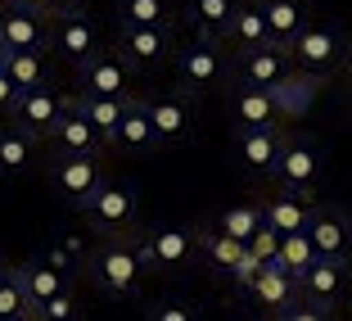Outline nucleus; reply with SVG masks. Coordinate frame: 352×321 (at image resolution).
Masks as SVG:
<instances>
[{
	"mask_svg": "<svg viewBox=\"0 0 352 321\" xmlns=\"http://www.w3.org/2000/svg\"><path fill=\"white\" fill-rule=\"evenodd\" d=\"M289 50L276 41L258 45V50H239L235 54V77L239 86H258V91H271V86L280 82V77H289Z\"/></svg>",
	"mask_w": 352,
	"mask_h": 321,
	"instance_id": "obj_14",
	"label": "nucleus"
},
{
	"mask_svg": "<svg viewBox=\"0 0 352 321\" xmlns=\"http://www.w3.org/2000/svg\"><path fill=\"white\" fill-rule=\"evenodd\" d=\"M109 145L126 149V154H149V149L158 145V136H154V127H149L140 100H126V114H122V123H118V132H113Z\"/></svg>",
	"mask_w": 352,
	"mask_h": 321,
	"instance_id": "obj_25",
	"label": "nucleus"
},
{
	"mask_svg": "<svg viewBox=\"0 0 352 321\" xmlns=\"http://www.w3.org/2000/svg\"><path fill=\"white\" fill-rule=\"evenodd\" d=\"M348 290V258H316L307 271L298 276V299L334 308Z\"/></svg>",
	"mask_w": 352,
	"mask_h": 321,
	"instance_id": "obj_15",
	"label": "nucleus"
},
{
	"mask_svg": "<svg viewBox=\"0 0 352 321\" xmlns=\"http://www.w3.org/2000/svg\"><path fill=\"white\" fill-rule=\"evenodd\" d=\"M258 227H262V204H230L217 218V231L230 236V240H239V245H244Z\"/></svg>",
	"mask_w": 352,
	"mask_h": 321,
	"instance_id": "obj_34",
	"label": "nucleus"
},
{
	"mask_svg": "<svg viewBox=\"0 0 352 321\" xmlns=\"http://www.w3.org/2000/svg\"><path fill=\"white\" fill-rule=\"evenodd\" d=\"M145 253H140V240L131 236H109L91 258H86V276H91L95 290L113 294V299H131L145 285Z\"/></svg>",
	"mask_w": 352,
	"mask_h": 321,
	"instance_id": "obj_1",
	"label": "nucleus"
},
{
	"mask_svg": "<svg viewBox=\"0 0 352 321\" xmlns=\"http://www.w3.org/2000/svg\"><path fill=\"white\" fill-rule=\"evenodd\" d=\"M0 317H14V321H28L32 317V303H28V294H23V285H19L14 271L0 280Z\"/></svg>",
	"mask_w": 352,
	"mask_h": 321,
	"instance_id": "obj_35",
	"label": "nucleus"
},
{
	"mask_svg": "<svg viewBox=\"0 0 352 321\" xmlns=\"http://www.w3.org/2000/svg\"><path fill=\"white\" fill-rule=\"evenodd\" d=\"M221 41H230L235 50H258V45H267V19H262L258 5H235V14H230L226 32H221Z\"/></svg>",
	"mask_w": 352,
	"mask_h": 321,
	"instance_id": "obj_27",
	"label": "nucleus"
},
{
	"mask_svg": "<svg viewBox=\"0 0 352 321\" xmlns=\"http://www.w3.org/2000/svg\"><path fill=\"white\" fill-rule=\"evenodd\" d=\"M73 104H77V114L95 127V136L109 145L118 123H122V114H126V100H113V95H73Z\"/></svg>",
	"mask_w": 352,
	"mask_h": 321,
	"instance_id": "obj_26",
	"label": "nucleus"
},
{
	"mask_svg": "<svg viewBox=\"0 0 352 321\" xmlns=\"http://www.w3.org/2000/svg\"><path fill=\"white\" fill-rule=\"evenodd\" d=\"M221 77H226V54H221V41H212V37H199V41H190L186 50L176 54V82H181V91L204 95Z\"/></svg>",
	"mask_w": 352,
	"mask_h": 321,
	"instance_id": "obj_5",
	"label": "nucleus"
},
{
	"mask_svg": "<svg viewBox=\"0 0 352 321\" xmlns=\"http://www.w3.org/2000/svg\"><path fill=\"white\" fill-rule=\"evenodd\" d=\"M77 95H113V100H131V68L109 54H91V59L77 68Z\"/></svg>",
	"mask_w": 352,
	"mask_h": 321,
	"instance_id": "obj_12",
	"label": "nucleus"
},
{
	"mask_svg": "<svg viewBox=\"0 0 352 321\" xmlns=\"http://www.w3.org/2000/svg\"><path fill=\"white\" fill-rule=\"evenodd\" d=\"M19 10H32V14H50V0H10Z\"/></svg>",
	"mask_w": 352,
	"mask_h": 321,
	"instance_id": "obj_43",
	"label": "nucleus"
},
{
	"mask_svg": "<svg viewBox=\"0 0 352 321\" xmlns=\"http://www.w3.org/2000/svg\"><path fill=\"white\" fill-rule=\"evenodd\" d=\"M82 213L100 236H131L140 218V190L131 181H100V190L82 204Z\"/></svg>",
	"mask_w": 352,
	"mask_h": 321,
	"instance_id": "obj_2",
	"label": "nucleus"
},
{
	"mask_svg": "<svg viewBox=\"0 0 352 321\" xmlns=\"http://www.w3.org/2000/svg\"><path fill=\"white\" fill-rule=\"evenodd\" d=\"M244 249H249L253 258H258L262 267H267V262H276V249H280V236H276V231L267 227V222H262V227L253 231L249 240H244Z\"/></svg>",
	"mask_w": 352,
	"mask_h": 321,
	"instance_id": "obj_37",
	"label": "nucleus"
},
{
	"mask_svg": "<svg viewBox=\"0 0 352 321\" xmlns=\"http://www.w3.org/2000/svg\"><path fill=\"white\" fill-rule=\"evenodd\" d=\"M14 276H19V285H23V294H28L32 308L45 303V299H54V294H63V290H73V276H68L63 267H54L50 258H28L23 267H14Z\"/></svg>",
	"mask_w": 352,
	"mask_h": 321,
	"instance_id": "obj_19",
	"label": "nucleus"
},
{
	"mask_svg": "<svg viewBox=\"0 0 352 321\" xmlns=\"http://www.w3.org/2000/svg\"><path fill=\"white\" fill-rule=\"evenodd\" d=\"M140 253H145V267H154V271H181V267H190L195 253H199V231L158 227L140 240Z\"/></svg>",
	"mask_w": 352,
	"mask_h": 321,
	"instance_id": "obj_7",
	"label": "nucleus"
},
{
	"mask_svg": "<svg viewBox=\"0 0 352 321\" xmlns=\"http://www.w3.org/2000/svg\"><path fill=\"white\" fill-rule=\"evenodd\" d=\"M73 317H77V294L63 290V294H54V299L36 303L28 321H73Z\"/></svg>",
	"mask_w": 352,
	"mask_h": 321,
	"instance_id": "obj_36",
	"label": "nucleus"
},
{
	"mask_svg": "<svg viewBox=\"0 0 352 321\" xmlns=\"http://www.w3.org/2000/svg\"><path fill=\"white\" fill-rule=\"evenodd\" d=\"M302 236L311 240L316 258H348V253H352V218L343 213V208H330V204L311 208Z\"/></svg>",
	"mask_w": 352,
	"mask_h": 321,
	"instance_id": "obj_13",
	"label": "nucleus"
},
{
	"mask_svg": "<svg viewBox=\"0 0 352 321\" xmlns=\"http://www.w3.org/2000/svg\"><path fill=\"white\" fill-rule=\"evenodd\" d=\"M343 63H348V73H352V45H348V59H343Z\"/></svg>",
	"mask_w": 352,
	"mask_h": 321,
	"instance_id": "obj_45",
	"label": "nucleus"
},
{
	"mask_svg": "<svg viewBox=\"0 0 352 321\" xmlns=\"http://www.w3.org/2000/svg\"><path fill=\"white\" fill-rule=\"evenodd\" d=\"M36 163V141L19 127H0V176H23Z\"/></svg>",
	"mask_w": 352,
	"mask_h": 321,
	"instance_id": "obj_28",
	"label": "nucleus"
},
{
	"mask_svg": "<svg viewBox=\"0 0 352 321\" xmlns=\"http://www.w3.org/2000/svg\"><path fill=\"white\" fill-rule=\"evenodd\" d=\"M285 50H289V63H294V68L316 73V77L334 73V68L348 59V41H343V32L330 28V23H307V28H302L298 37L285 45Z\"/></svg>",
	"mask_w": 352,
	"mask_h": 321,
	"instance_id": "obj_3",
	"label": "nucleus"
},
{
	"mask_svg": "<svg viewBox=\"0 0 352 321\" xmlns=\"http://www.w3.org/2000/svg\"><path fill=\"white\" fill-rule=\"evenodd\" d=\"M235 5H239V0H186V19L199 28V37H212V41H221V32H226Z\"/></svg>",
	"mask_w": 352,
	"mask_h": 321,
	"instance_id": "obj_29",
	"label": "nucleus"
},
{
	"mask_svg": "<svg viewBox=\"0 0 352 321\" xmlns=\"http://www.w3.org/2000/svg\"><path fill=\"white\" fill-rule=\"evenodd\" d=\"M167 0H118V28H167Z\"/></svg>",
	"mask_w": 352,
	"mask_h": 321,
	"instance_id": "obj_32",
	"label": "nucleus"
},
{
	"mask_svg": "<svg viewBox=\"0 0 352 321\" xmlns=\"http://www.w3.org/2000/svg\"><path fill=\"white\" fill-rule=\"evenodd\" d=\"M258 271H262V262L253 258L249 249H244V258L235 262V271H230L226 280H230V285H239V290H249V285H253V276H258Z\"/></svg>",
	"mask_w": 352,
	"mask_h": 321,
	"instance_id": "obj_40",
	"label": "nucleus"
},
{
	"mask_svg": "<svg viewBox=\"0 0 352 321\" xmlns=\"http://www.w3.org/2000/svg\"><path fill=\"white\" fill-rule=\"evenodd\" d=\"M244 294H249L258 308H267V312H285L289 303H298V280H294L289 271H280L276 262H267Z\"/></svg>",
	"mask_w": 352,
	"mask_h": 321,
	"instance_id": "obj_21",
	"label": "nucleus"
},
{
	"mask_svg": "<svg viewBox=\"0 0 352 321\" xmlns=\"http://www.w3.org/2000/svg\"><path fill=\"white\" fill-rule=\"evenodd\" d=\"M5 73L19 91H41L50 86V68H45V54L41 50H28V54H5Z\"/></svg>",
	"mask_w": 352,
	"mask_h": 321,
	"instance_id": "obj_31",
	"label": "nucleus"
},
{
	"mask_svg": "<svg viewBox=\"0 0 352 321\" xmlns=\"http://www.w3.org/2000/svg\"><path fill=\"white\" fill-rule=\"evenodd\" d=\"M199 253H204V262L217 276H230L235 271V262L244 258V245L230 236H221V231H199Z\"/></svg>",
	"mask_w": 352,
	"mask_h": 321,
	"instance_id": "obj_30",
	"label": "nucleus"
},
{
	"mask_svg": "<svg viewBox=\"0 0 352 321\" xmlns=\"http://www.w3.org/2000/svg\"><path fill=\"white\" fill-rule=\"evenodd\" d=\"M50 145H54V154H91V158H100L104 141L95 136V127L86 123L82 114H77V104L68 100L63 118L54 123V132H50Z\"/></svg>",
	"mask_w": 352,
	"mask_h": 321,
	"instance_id": "obj_20",
	"label": "nucleus"
},
{
	"mask_svg": "<svg viewBox=\"0 0 352 321\" xmlns=\"http://www.w3.org/2000/svg\"><path fill=\"white\" fill-rule=\"evenodd\" d=\"M149 321H199V312L181 299H163V303L149 308Z\"/></svg>",
	"mask_w": 352,
	"mask_h": 321,
	"instance_id": "obj_39",
	"label": "nucleus"
},
{
	"mask_svg": "<svg viewBox=\"0 0 352 321\" xmlns=\"http://www.w3.org/2000/svg\"><path fill=\"white\" fill-rule=\"evenodd\" d=\"M311 262H316V249H311V240L302 236V231L298 236H280V249H276V267L280 271H289V276L298 280Z\"/></svg>",
	"mask_w": 352,
	"mask_h": 321,
	"instance_id": "obj_33",
	"label": "nucleus"
},
{
	"mask_svg": "<svg viewBox=\"0 0 352 321\" xmlns=\"http://www.w3.org/2000/svg\"><path fill=\"white\" fill-rule=\"evenodd\" d=\"M145 104V118L154 127L158 145H186L190 132H195V104L190 95H154V100H140Z\"/></svg>",
	"mask_w": 352,
	"mask_h": 321,
	"instance_id": "obj_11",
	"label": "nucleus"
},
{
	"mask_svg": "<svg viewBox=\"0 0 352 321\" xmlns=\"http://www.w3.org/2000/svg\"><path fill=\"white\" fill-rule=\"evenodd\" d=\"M0 68H5V45H0Z\"/></svg>",
	"mask_w": 352,
	"mask_h": 321,
	"instance_id": "obj_46",
	"label": "nucleus"
},
{
	"mask_svg": "<svg viewBox=\"0 0 352 321\" xmlns=\"http://www.w3.org/2000/svg\"><path fill=\"white\" fill-rule=\"evenodd\" d=\"M63 109H68V100L54 95L50 86H41V91H19L10 118H14L19 132L32 136V141H50V132H54V123L63 118Z\"/></svg>",
	"mask_w": 352,
	"mask_h": 321,
	"instance_id": "obj_10",
	"label": "nucleus"
},
{
	"mask_svg": "<svg viewBox=\"0 0 352 321\" xmlns=\"http://www.w3.org/2000/svg\"><path fill=\"white\" fill-rule=\"evenodd\" d=\"M325 172V158H321V145L307 141V136H285L280 141V154H276V167L271 176L280 181V190H289V195H311L316 181Z\"/></svg>",
	"mask_w": 352,
	"mask_h": 321,
	"instance_id": "obj_4",
	"label": "nucleus"
},
{
	"mask_svg": "<svg viewBox=\"0 0 352 321\" xmlns=\"http://www.w3.org/2000/svg\"><path fill=\"white\" fill-rule=\"evenodd\" d=\"M0 321H14V317H0Z\"/></svg>",
	"mask_w": 352,
	"mask_h": 321,
	"instance_id": "obj_47",
	"label": "nucleus"
},
{
	"mask_svg": "<svg viewBox=\"0 0 352 321\" xmlns=\"http://www.w3.org/2000/svg\"><path fill=\"white\" fill-rule=\"evenodd\" d=\"M73 321H82V317H73Z\"/></svg>",
	"mask_w": 352,
	"mask_h": 321,
	"instance_id": "obj_48",
	"label": "nucleus"
},
{
	"mask_svg": "<svg viewBox=\"0 0 352 321\" xmlns=\"http://www.w3.org/2000/svg\"><path fill=\"white\" fill-rule=\"evenodd\" d=\"M86 0H50V14H82Z\"/></svg>",
	"mask_w": 352,
	"mask_h": 321,
	"instance_id": "obj_42",
	"label": "nucleus"
},
{
	"mask_svg": "<svg viewBox=\"0 0 352 321\" xmlns=\"http://www.w3.org/2000/svg\"><path fill=\"white\" fill-rule=\"evenodd\" d=\"M45 14H32V10H19V5H5L0 10V45L5 54H28V50H45Z\"/></svg>",
	"mask_w": 352,
	"mask_h": 321,
	"instance_id": "obj_16",
	"label": "nucleus"
},
{
	"mask_svg": "<svg viewBox=\"0 0 352 321\" xmlns=\"http://www.w3.org/2000/svg\"><path fill=\"white\" fill-rule=\"evenodd\" d=\"M100 181H104L100 158H91V154H54V163H50V186H54V195H59L63 204L82 208L86 199L100 190Z\"/></svg>",
	"mask_w": 352,
	"mask_h": 321,
	"instance_id": "obj_6",
	"label": "nucleus"
},
{
	"mask_svg": "<svg viewBox=\"0 0 352 321\" xmlns=\"http://www.w3.org/2000/svg\"><path fill=\"white\" fill-rule=\"evenodd\" d=\"M113 54L126 68H158V63L172 54V23L167 28H118Z\"/></svg>",
	"mask_w": 352,
	"mask_h": 321,
	"instance_id": "obj_9",
	"label": "nucleus"
},
{
	"mask_svg": "<svg viewBox=\"0 0 352 321\" xmlns=\"http://www.w3.org/2000/svg\"><path fill=\"white\" fill-rule=\"evenodd\" d=\"M14 100H19V86H14V82H10V73L0 68V118H10Z\"/></svg>",
	"mask_w": 352,
	"mask_h": 321,
	"instance_id": "obj_41",
	"label": "nucleus"
},
{
	"mask_svg": "<svg viewBox=\"0 0 352 321\" xmlns=\"http://www.w3.org/2000/svg\"><path fill=\"white\" fill-rule=\"evenodd\" d=\"M316 91H321V77L302 73V68H289V77H280L271 86V100H276V118L280 123H294L316 104Z\"/></svg>",
	"mask_w": 352,
	"mask_h": 321,
	"instance_id": "obj_17",
	"label": "nucleus"
},
{
	"mask_svg": "<svg viewBox=\"0 0 352 321\" xmlns=\"http://www.w3.org/2000/svg\"><path fill=\"white\" fill-rule=\"evenodd\" d=\"M230 118H235L239 132H253V127H276V100L271 91H258V86H239L235 100H230Z\"/></svg>",
	"mask_w": 352,
	"mask_h": 321,
	"instance_id": "obj_24",
	"label": "nucleus"
},
{
	"mask_svg": "<svg viewBox=\"0 0 352 321\" xmlns=\"http://www.w3.org/2000/svg\"><path fill=\"white\" fill-rule=\"evenodd\" d=\"M311 195H289V190H280L276 199L262 204V222H267L276 236H298L307 231V218H311Z\"/></svg>",
	"mask_w": 352,
	"mask_h": 321,
	"instance_id": "obj_23",
	"label": "nucleus"
},
{
	"mask_svg": "<svg viewBox=\"0 0 352 321\" xmlns=\"http://www.w3.org/2000/svg\"><path fill=\"white\" fill-rule=\"evenodd\" d=\"M276 321H334V317H330V308H321V303L298 299V303H289L285 312H276Z\"/></svg>",
	"mask_w": 352,
	"mask_h": 321,
	"instance_id": "obj_38",
	"label": "nucleus"
},
{
	"mask_svg": "<svg viewBox=\"0 0 352 321\" xmlns=\"http://www.w3.org/2000/svg\"><path fill=\"white\" fill-rule=\"evenodd\" d=\"M280 127H253V132H239L235 136V158L244 163L249 176H271L276 167V154H280Z\"/></svg>",
	"mask_w": 352,
	"mask_h": 321,
	"instance_id": "obj_18",
	"label": "nucleus"
},
{
	"mask_svg": "<svg viewBox=\"0 0 352 321\" xmlns=\"http://www.w3.org/2000/svg\"><path fill=\"white\" fill-rule=\"evenodd\" d=\"M45 45H50L63 63L82 68L91 54H100V32H95V23L86 19V14H54V28H50V37H45Z\"/></svg>",
	"mask_w": 352,
	"mask_h": 321,
	"instance_id": "obj_8",
	"label": "nucleus"
},
{
	"mask_svg": "<svg viewBox=\"0 0 352 321\" xmlns=\"http://www.w3.org/2000/svg\"><path fill=\"white\" fill-rule=\"evenodd\" d=\"M258 10H262V19H267V37L276 45H289L311 23L307 0H258Z\"/></svg>",
	"mask_w": 352,
	"mask_h": 321,
	"instance_id": "obj_22",
	"label": "nucleus"
},
{
	"mask_svg": "<svg viewBox=\"0 0 352 321\" xmlns=\"http://www.w3.org/2000/svg\"><path fill=\"white\" fill-rule=\"evenodd\" d=\"M10 271H14V267H10V262H5V258H0V280H5V276H10Z\"/></svg>",
	"mask_w": 352,
	"mask_h": 321,
	"instance_id": "obj_44",
	"label": "nucleus"
}]
</instances>
